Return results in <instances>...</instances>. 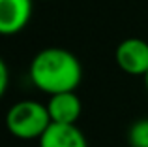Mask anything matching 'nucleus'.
<instances>
[{
  "instance_id": "obj_1",
  "label": "nucleus",
  "mask_w": 148,
  "mask_h": 147,
  "mask_svg": "<svg viewBox=\"0 0 148 147\" xmlns=\"http://www.w3.org/2000/svg\"><path fill=\"white\" fill-rule=\"evenodd\" d=\"M30 81L49 96L75 92L83 79L81 60L62 47H45L30 62Z\"/></svg>"
},
{
  "instance_id": "obj_2",
  "label": "nucleus",
  "mask_w": 148,
  "mask_h": 147,
  "mask_svg": "<svg viewBox=\"0 0 148 147\" xmlns=\"http://www.w3.org/2000/svg\"><path fill=\"white\" fill-rule=\"evenodd\" d=\"M6 126L19 140H40L51 126L47 106L36 100H21L8 110Z\"/></svg>"
},
{
  "instance_id": "obj_3",
  "label": "nucleus",
  "mask_w": 148,
  "mask_h": 147,
  "mask_svg": "<svg viewBox=\"0 0 148 147\" xmlns=\"http://www.w3.org/2000/svg\"><path fill=\"white\" fill-rule=\"evenodd\" d=\"M114 60L122 72L145 77L148 72V42L141 38L122 40L114 51Z\"/></svg>"
},
{
  "instance_id": "obj_4",
  "label": "nucleus",
  "mask_w": 148,
  "mask_h": 147,
  "mask_svg": "<svg viewBox=\"0 0 148 147\" xmlns=\"http://www.w3.org/2000/svg\"><path fill=\"white\" fill-rule=\"evenodd\" d=\"M34 0H0V36L19 34L32 19Z\"/></svg>"
},
{
  "instance_id": "obj_5",
  "label": "nucleus",
  "mask_w": 148,
  "mask_h": 147,
  "mask_svg": "<svg viewBox=\"0 0 148 147\" xmlns=\"http://www.w3.org/2000/svg\"><path fill=\"white\" fill-rule=\"evenodd\" d=\"M45 106H47L51 123H56V125H77L83 111L81 98L75 92L53 94L49 96V102Z\"/></svg>"
},
{
  "instance_id": "obj_6",
  "label": "nucleus",
  "mask_w": 148,
  "mask_h": 147,
  "mask_svg": "<svg viewBox=\"0 0 148 147\" xmlns=\"http://www.w3.org/2000/svg\"><path fill=\"white\" fill-rule=\"evenodd\" d=\"M40 147H88L84 134L77 125H56L51 123L45 134L38 140Z\"/></svg>"
},
{
  "instance_id": "obj_7",
  "label": "nucleus",
  "mask_w": 148,
  "mask_h": 147,
  "mask_svg": "<svg viewBox=\"0 0 148 147\" xmlns=\"http://www.w3.org/2000/svg\"><path fill=\"white\" fill-rule=\"evenodd\" d=\"M127 141L130 147H148V119H139L130 126Z\"/></svg>"
},
{
  "instance_id": "obj_8",
  "label": "nucleus",
  "mask_w": 148,
  "mask_h": 147,
  "mask_svg": "<svg viewBox=\"0 0 148 147\" xmlns=\"http://www.w3.org/2000/svg\"><path fill=\"white\" fill-rule=\"evenodd\" d=\"M8 85H10V70H8L6 60L0 57V98L6 94Z\"/></svg>"
},
{
  "instance_id": "obj_9",
  "label": "nucleus",
  "mask_w": 148,
  "mask_h": 147,
  "mask_svg": "<svg viewBox=\"0 0 148 147\" xmlns=\"http://www.w3.org/2000/svg\"><path fill=\"white\" fill-rule=\"evenodd\" d=\"M145 87H146V91H148V72H146V76H145Z\"/></svg>"
}]
</instances>
